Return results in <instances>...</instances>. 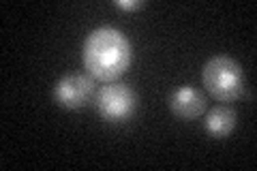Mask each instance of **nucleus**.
Instances as JSON below:
<instances>
[{
    "label": "nucleus",
    "instance_id": "1",
    "mask_svg": "<svg viewBox=\"0 0 257 171\" xmlns=\"http://www.w3.org/2000/svg\"><path fill=\"white\" fill-rule=\"evenodd\" d=\"M82 56L90 77L99 81H114L131 64V43L120 30L101 26L86 37Z\"/></svg>",
    "mask_w": 257,
    "mask_h": 171
},
{
    "label": "nucleus",
    "instance_id": "2",
    "mask_svg": "<svg viewBox=\"0 0 257 171\" xmlns=\"http://www.w3.org/2000/svg\"><path fill=\"white\" fill-rule=\"evenodd\" d=\"M202 79L206 90L221 103L236 101L244 92L242 67L229 56H214L204 64Z\"/></svg>",
    "mask_w": 257,
    "mask_h": 171
},
{
    "label": "nucleus",
    "instance_id": "3",
    "mask_svg": "<svg viewBox=\"0 0 257 171\" xmlns=\"http://www.w3.org/2000/svg\"><path fill=\"white\" fill-rule=\"evenodd\" d=\"M138 96L126 84L107 81V86H101L94 92V109L107 122H124L133 116Z\"/></svg>",
    "mask_w": 257,
    "mask_h": 171
},
{
    "label": "nucleus",
    "instance_id": "4",
    "mask_svg": "<svg viewBox=\"0 0 257 171\" xmlns=\"http://www.w3.org/2000/svg\"><path fill=\"white\" fill-rule=\"evenodd\" d=\"M94 79L82 73H69L54 84V99L64 109H82L94 99Z\"/></svg>",
    "mask_w": 257,
    "mask_h": 171
},
{
    "label": "nucleus",
    "instance_id": "5",
    "mask_svg": "<svg viewBox=\"0 0 257 171\" xmlns=\"http://www.w3.org/2000/svg\"><path fill=\"white\" fill-rule=\"evenodd\" d=\"M170 109L180 120H195L206 111V99L193 86H182L170 96Z\"/></svg>",
    "mask_w": 257,
    "mask_h": 171
},
{
    "label": "nucleus",
    "instance_id": "6",
    "mask_svg": "<svg viewBox=\"0 0 257 171\" xmlns=\"http://www.w3.org/2000/svg\"><path fill=\"white\" fill-rule=\"evenodd\" d=\"M204 126H206V133L210 137L223 139V137H227L236 128V111L231 107H227V105H219V107L208 111Z\"/></svg>",
    "mask_w": 257,
    "mask_h": 171
},
{
    "label": "nucleus",
    "instance_id": "7",
    "mask_svg": "<svg viewBox=\"0 0 257 171\" xmlns=\"http://www.w3.org/2000/svg\"><path fill=\"white\" fill-rule=\"evenodd\" d=\"M116 7H120V9H124V11H133V9H140V7H144V3H140V0H118Z\"/></svg>",
    "mask_w": 257,
    "mask_h": 171
}]
</instances>
